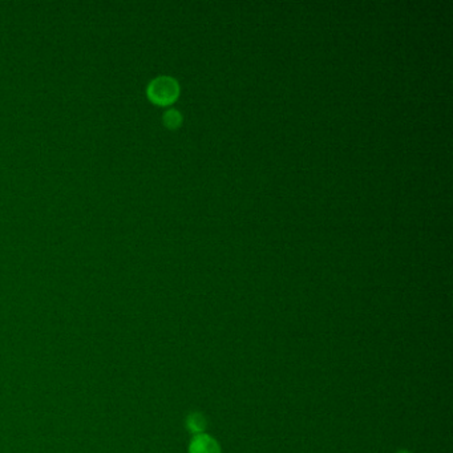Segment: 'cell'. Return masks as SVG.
Returning <instances> with one entry per match:
<instances>
[{"instance_id": "cell-4", "label": "cell", "mask_w": 453, "mask_h": 453, "mask_svg": "<svg viewBox=\"0 0 453 453\" xmlns=\"http://www.w3.org/2000/svg\"><path fill=\"white\" fill-rule=\"evenodd\" d=\"M181 113L177 112L175 109H169L165 115H164V122L169 126V128H177L181 124Z\"/></svg>"}, {"instance_id": "cell-2", "label": "cell", "mask_w": 453, "mask_h": 453, "mask_svg": "<svg viewBox=\"0 0 453 453\" xmlns=\"http://www.w3.org/2000/svg\"><path fill=\"white\" fill-rule=\"evenodd\" d=\"M188 453H222L220 443L208 434L193 436Z\"/></svg>"}, {"instance_id": "cell-1", "label": "cell", "mask_w": 453, "mask_h": 453, "mask_svg": "<svg viewBox=\"0 0 453 453\" xmlns=\"http://www.w3.org/2000/svg\"><path fill=\"white\" fill-rule=\"evenodd\" d=\"M178 83L171 76H158L148 88L149 97L157 104H171L178 96Z\"/></svg>"}, {"instance_id": "cell-3", "label": "cell", "mask_w": 453, "mask_h": 453, "mask_svg": "<svg viewBox=\"0 0 453 453\" xmlns=\"http://www.w3.org/2000/svg\"><path fill=\"white\" fill-rule=\"evenodd\" d=\"M185 428L193 436L205 434V431L208 428V418L202 412H198V411L191 412L185 418Z\"/></svg>"}, {"instance_id": "cell-5", "label": "cell", "mask_w": 453, "mask_h": 453, "mask_svg": "<svg viewBox=\"0 0 453 453\" xmlns=\"http://www.w3.org/2000/svg\"><path fill=\"white\" fill-rule=\"evenodd\" d=\"M396 453H412L411 451H408V450H399L398 452Z\"/></svg>"}]
</instances>
